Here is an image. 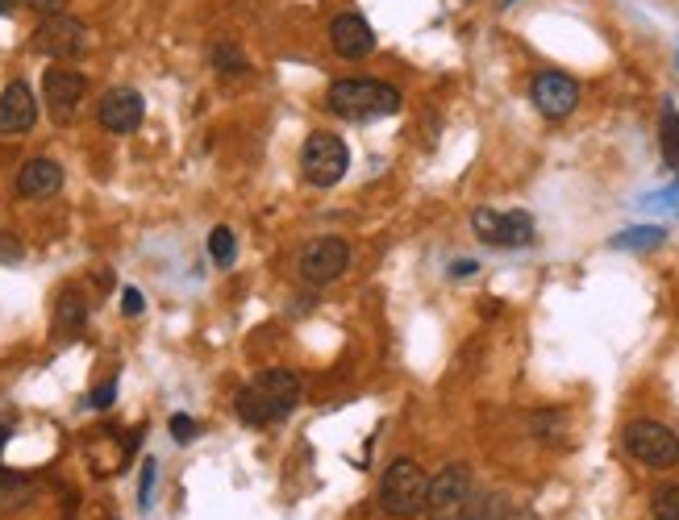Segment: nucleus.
I'll use <instances>...</instances> for the list:
<instances>
[{
    "label": "nucleus",
    "instance_id": "nucleus-1",
    "mask_svg": "<svg viewBox=\"0 0 679 520\" xmlns=\"http://www.w3.org/2000/svg\"><path fill=\"white\" fill-rule=\"evenodd\" d=\"M297 404H301V379L283 367H271L238 391V421L255 429L276 425V421H288Z\"/></svg>",
    "mask_w": 679,
    "mask_h": 520
},
{
    "label": "nucleus",
    "instance_id": "nucleus-2",
    "mask_svg": "<svg viewBox=\"0 0 679 520\" xmlns=\"http://www.w3.org/2000/svg\"><path fill=\"white\" fill-rule=\"evenodd\" d=\"M325 105L342 121H379L400 112V93L384 79H338L330 84Z\"/></svg>",
    "mask_w": 679,
    "mask_h": 520
},
{
    "label": "nucleus",
    "instance_id": "nucleus-3",
    "mask_svg": "<svg viewBox=\"0 0 679 520\" xmlns=\"http://www.w3.org/2000/svg\"><path fill=\"white\" fill-rule=\"evenodd\" d=\"M425 491H430L425 470H421L413 458H397V463L384 470V484H379V508L397 520L421 517V512H425Z\"/></svg>",
    "mask_w": 679,
    "mask_h": 520
},
{
    "label": "nucleus",
    "instance_id": "nucleus-4",
    "mask_svg": "<svg viewBox=\"0 0 679 520\" xmlns=\"http://www.w3.org/2000/svg\"><path fill=\"white\" fill-rule=\"evenodd\" d=\"M346 167H351V150H346V142H342L338 133L317 130L304 138L301 171L313 187H334L346 175Z\"/></svg>",
    "mask_w": 679,
    "mask_h": 520
},
{
    "label": "nucleus",
    "instance_id": "nucleus-5",
    "mask_svg": "<svg viewBox=\"0 0 679 520\" xmlns=\"http://www.w3.org/2000/svg\"><path fill=\"white\" fill-rule=\"evenodd\" d=\"M625 449L642 466H655V470H667V466L679 463V437L662 421H629L625 425Z\"/></svg>",
    "mask_w": 679,
    "mask_h": 520
},
{
    "label": "nucleus",
    "instance_id": "nucleus-6",
    "mask_svg": "<svg viewBox=\"0 0 679 520\" xmlns=\"http://www.w3.org/2000/svg\"><path fill=\"white\" fill-rule=\"evenodd\" d=\"M472 500V470L463 463H451L446 470H438L425 491V517L430 520H459L463 508Z\"/></svg>",
    "mask_w": 679,
    "mask_h": 520
},
{
    "label": "nucleus",
    "instance_id": "nucleus-7",
    "mask_svg": "<svg viewBox=\"0 0 679 520\" xmlns=\"http://www.w3.org/2000/svg\"><path fill=\"white\" fill-rule=\"evenodd\" d=\"M472 229L484 246H500V250H517V246L534 242V217L513 208V213H496V208H475Z\"/></svg>",
    "mask_w": 679,
    "mask_h": 520
},
{
    "label": "nucleus",
    "instance_id": "nucleus-8",
    "mask_svg": "<svg viewBox=\"0 0 679 520\" xmlns=\"http://www.w3.org/2000/svg\"><path fill=\"white\" fill-rule=\"evenodd\" d=\"M84 96H88V79L76 67H46V75H42V100H46L51 121H58V126L76 121Z\"/></svg>",
    "mask_w": 679,
    "mask_h": 520
},
{
    "label": "nucleus",
    "instance_id": "nucleus-9",
    "mask_svg": "<svg viewBox=\"0 0 679 520\" xmlns=\"http://www.w3.org/2000/svg\"><path fill=\"white\" fill-rule=\"evenodd\" d=\"M34 51L51 58H76L88 51V25L67 13H55V18H42V25L34 30Z\"/></svg>",
    "mask_w": 679,
    "mask_h": 520
},
{
    "label": "nucleus",
    "instance_id": "nucleus-10",
    "mask_svg": "<svg viewBox=\"0 0 679 520\" xmlns=\"http://www.w3.org/2000/svg\"><path fill=\"white\" fill-rule=\"evenodd\" d=\"M529 96H534V109L542 112V117L563 121L567 112H575V105H580V84L563 72H542L534 79Z\"/></svg>",
    "mask_w": 679,
    "mask_h": 520
},
{
    "label": "nucleus",
    "instance_id": "nucleus-11",
    "mask_svg": "<svg viewBox=\"0 0 679 520\" xmlns=\"http://www.w3.org/2000/svg\"><path fill=\"white\" fill-rule=\"evenodd\" d=\"M351 267V246L342 238H317L301 250V275L309 283H334Z\"/></svg>",
    "mask_w": 679,
    "mask_h": 520
},
{
    "label": "nucleus",
    "instance_id": "nucleus-12",
    "mask_svg": "<svg viewBox=\"0 0 679 520\" xmlns=\"http://www.w3.org/2000/svg\"><path fill=\"white\" fill-rule=\"evenodd\" d=\"M96 117H100V126H105L109 133L126 138V133H133L138 126H142L147 105H142V96L133 93V88H109V93L100 96V109H96Z\"/></svg>",
    "mask_w": 679,
    "mask_h": 520
},
{
    "label": "nucleus",
    "instance_id": "nucleus-13",
    "mask_svg": "<svg viewBox=\"0 0 679 520\" xmlns=\"http://www.w3.org/2000/svg\"><path fill=\"white\" fill-rule=\"evenodd\" d=\"M34 121H39V100H34L25 79H13L0 93V133L4 138H21V133L34 130Z\"/></svg>",
    "mask_w": 679,
    "mask_h": 520
},
{
    "label": "nucleus",
    "instance_id": "nucleus-14",
    "mask_svg": "<svg viewBox=\"0 0 679 520\" xmlns=\"http://www.w3.org/2000/svg\"><path fill=\"white\" fill-rule=\"evenodd\" d=\"M330 42L346 63H355V58H367L376 51V30L359 13H338L330 21Z\"/></svg>",
    "mask_w": 679,
    "mask_h": 520
},
{
    "label": "nucleus",
    "instance_id": "nucleus-15",
    "mask_svg": "<svg viewBox=\"0 0 679 520\" xmlns=\"http://www.w3.org/2000/svg\"><path fill=\"white\" fill-rule=\"evenodd\" d=\"M58 187H63V167H58L55 159H30L18 171V196H25V201L55 196Z\"/></svg>",
    "mask_w": 679,
    "mask_h": 520
},
{
    "label": "nucleus",
    "instance_id": "nucleus-16",
    "mask_svg": "<svg viewBox=\"0 0 679 520\" xmlns=\"http://www.w3.org/2000/svg\"><path fill=\"white\" fill-rule=\"evenodd\" d=\"M84 321H88V300L79 296L76 288H67V292L55 300V329L76 334V329H84Z\"/></svg>",
    "mask_w": 679,
    "mask_h": 520
},
{
    "label": "nucleus",
    "instance_id": "nucleus-17",
    "mask_svg": "<svg viewBox=\"0 0 679 520\" xmlns=\"http://www.w3.org/2000/svg\"><path fill=\"white\" fill-rule=\"evenodd\" d=\"M662 242H667V229H659V225H634V229H622L608 246H613V250H634V254H642V250H659Z\"/></svg>",
    "mask_w": 679,
    "mask_h": 520
},
{
    "label": "nucleus",
    "instance_id": "nucleus-18",
    "mask_svg": "<svg viewBox=\"0 0 679 520\" xmlns=\"http://www.w3.org/2000/svg\"><path fill=\"white\" fill-rule=\"evenodd\" d=\"M659 147H662V163L679 175V109L667 100L662 105V121H659Z\"/></svg>",
    "mask_w": 679,
    "mask_h": 520
},
{
    "label": "nucleus",
    "instance_id": "nucleus-19",
    "mask_svg": "<svg viewBox=\"0 0 679 520\" xmlns=\"http://www.w3.org/2000/svg\"><path fill=\"white\" fill-rule=\"evenodd\" d=\"M213 67L222 75H246L250 72V63H246V55L234 46V42H217L213 46Z\"/></svg>",
    "mask_w": 679,
    "mask_h": 520
},
{
    "label": "nucleus",
    "instance_id": "nucleus-20",
    "mask_svg": "<svg viewBox=\"0 0 679 520\" xmlns=\"http://www.w3.org/2000/svg\"><path fill=\"white\" fill-rule=\"evenodd\" d=\"M208 259L217 262V267H229V262L238 259V242H234V234H229L226 225H217L208 234Z\"/></svg>",
    "mask_w": 679,
    "mask_h": 520
},
{
    "label": "nucleus",
    "instance_id": "nucleus-21",
    "mask_svg": "<svg viewBox=\"0 0 679 520\" xmlns=\"http://www.w3.org/2000/svg\"><path fill=\"white\" fill-rule=\"evenodd\" d=\"M459 520H505V500L500 496H472Z\"/></svg>",
    "mask_w": 679,
    "mask_h": 520
},
{
    "label": "nucleus",
    "instance_id": "nucleus-22",
    "mask_svg": "<svg viewBox=\"0 0 679 520\" xmlns=\"http://www.w3.org/2000/svg\"><path fill=\"white\" fill-rule=\"evenodd\" d=\"M650 512H655V520H679V484L659 487L650 500Z\"/></svg>",
    "mask_w": 679,
    "mask_h": 520
},
{
    "label": "nucleus",
    "instance_id": "nucleus-23",
    "mask_svg": "<svg viewBox=\"0 0 679 520\" xmlns=\"http://www.w3.org/2000/svg\"><path fill=\"white\" fill-rule=\"evenodd\" d=\"M646 213H676L679 208V180L671 187H662V192H650V196H642L638 201Z\"/></svg>",
    "mask_w": 679,
    "mask_h": 520
},
{
    "label": "nucleus",
    "instance_id": "nucleus-24",
    "mask_svg": "<svg viewBox=\"0 0 679 520\" xmlns=\"http://www.w3.org/2000/svg\"><path fill=\"white\" fill-rule=\"evenodd\" d=\"M171 437H175L180 446H188L192 437H196V421L184 416V412H175V416H171Z\"/></svg>",
    "mask_w": 679,
    "mask_h": 520
},
{
    "label": "nucleus",
    "instance_id": "nucleus-25",
    "mask_svg": "<svg viewBox=\"0 0 679 520\" xmlns=\"http://www.w3.org/2000/svg\"><path fill=\"white\" fill-rule=\"evenodd\" d=\"M154 458H147V463H142V484H138V503H142V512H147V508H151V491H154Z\"/></svg>",
    "mask_w": 679,
    "mask_h": 520
},
{
    "label": "nucleus",
    "instance_id": "nucleus-26",
    "mask_svg": "<svg viewBox=\"0 0 679 520\" xmlns=\"http://www.w3.org/2000/svg\"><path fill=\"white\" fill-rule=\"evenodd\" d=\"M114 396H117V383H105V388H96L93 396H88V404H93V409H109Z\"/></svg>",
    "mask_w": 679,
    "mask_h": 520
},
{
    "label": "nucleus",
    "instance_id": "nucleus-27",
    "mask_svg": "<svg viewBox=\"0 0 679 520\" xmlns=\"http://www.w3.org/2000/svg\"><path fill=\"white\" fill-rule=\"evenodd\" d=\"M142 304H147V300H142V292H138V288H126V292H121V308H126L130 316L142 313Z\"/></svg>",
    "mask_w": 679,
    "mask_h": 520
},
{
    "label": "nucleus",
    "instance_id": "nucleus-28",
    "mask_svg": "<svg viewBox=\"0 0 679 520\" xmlns=\"http://www.w3.org/2000/svg\"><path fill=\"white\" fill-rule=\"evenodd\" d=\"M25 4H30L34 13H42V18H55V13H63L67 0H25Z\"/></svg>",
    "mask_w": 679,
    "mask_h": 520
},
{
    "label": "nucleus",
    "instance_id": "nucleus-29",
    "mask_svg": "<svg viewBox=\"0 0 679 520\" xmlns=\"http://www.w3.org/2000/svg\"><path fill=\"white\" fill-rule=\"evenodd\" d=\"M475 267H479V262H475V259H459V262H454V267H451V275H454V279L475 275Z\"/></svg>",
    "mask_w": 679,
    "mask_h": 520
},
{
    "label": "nucleus",
    "instance_id": "nucleus-30",
    "mask_svg": "<svg viewBox=\"0 0 679 520\" xmlns=\"http://www.w3.org/2000/svg\"><path fill=\"white\" fill-rule=\"evenodd\" d=\"M13 4H18V0H0V13H13Z\"/></svg>",
    "mask_w": 679,
    "mask_h": 520
},
{
    "label": "nucleus",
    "instance_id": "nucleus-31",
    "mask_svg": "<svg viewBox=\"0 0 679 520\" xmlns=\"http://www.w3.org/2000/svg\"><path fill=\"white\" fill-rule=\"evenodd\" d=\"M4 442H9V433H4V429H0V449H4Z\"/></svg>",
    "mask_w": 679,
    "mask_h": 520
}]
</instances>
